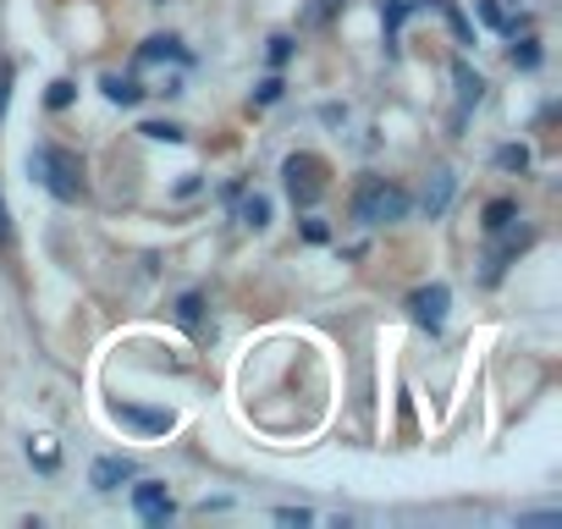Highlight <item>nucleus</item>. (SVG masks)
Here are the masks:
<instances>
[{
  "label": "nucleus",
  "mask_w": 562,
  "mask_h": 529,
  "mask_svg": "<svg viewBox=\"0 0 562 529\" xmlns=\"http://www.w3.org/2000/svg\"><path fill=\"white\" fill-rule=\"evenodd\" d=\"M513 67H518V72H535V67H540V45H535V40H518V45H513Z\"/></svg>",
  "instance_id": "nucleus-16"
},
{
  "label": "nucleus",
  "mask_w": 562,
  "mask_h": 529,
  "mask_svg": "<svg viewBox=\"0 0 562 529\" xmlns=\"http://www.w3.org/2000/svg\"><path fill=\"white\" fill-rule=\"evenodd\" d=\"M281 177H288V193H293V204H321V193H326V160H315V155H293L288 166H281Z\"/></svg>",
  "instance_id": "nucleus-3"
},
{
  "label": "nucleus",
  "mask_w": 562,
  "mask_h": 529,
  "mask_svg": "<svg viewBox=\"0 0 562 529\" xmlns=\"http://www.w3.org/2000/svg\"><path fill=\"white\" fill-rule=\"evenodd\" d=\"M177 320H182L188 331H204V293H182V299H177Z\"/></svg>",
  "instance_id": "nucleus-14"
},
{
  "label": "nucleus",
  "mask_w": 562,
  "mask_h": 529,
  "mask_svg": "<svg viewBox=\"0 0 562 529\" xmlns=\"http://www.w3.org/2000/svg\"><path fill=\"white\" fill-rule=\"evenodd\" d=\"M452 188H458V177H452V171H436V182L425 188V210H430V215H441V210L452 204Z\"/></svg>",
  "instance_id": "nucleus-12"
},
{
  "label": "nucleus",
  "mask_w": 562,
  "mask_h": 529,
  "mask_svg": "<svg viewBox=\"0 0 562 529\" xmlns=\"http://www.w3.org/2000/svg\"><path fill=\"white\" fill-rule=\"evenodd\" d=\"M72 100H78V89H72L67 78H56V83H50V94H45V105H50V111H67Z\"/></svg>",
  "instance_id": "nucleus-19"
},
{
  "label": "nucleus",
  "mask_w": 562,
  "mask_h": 529,
  "mask_svg": "<svg viewBox=\"0 0 562 529\" xmlns=\"http://www.w3.org/2000/svg\"><path fill=\"white\" fill-rule=\"evenodd\" d=\"M304 237H310V243H326L331 226H326V221H304Z\"/></svg>",
  "instance_id": "nucleus-26"
},
{
  "label": "nucleus",
  "mask_w": 562,
  "mask_h": 529,
  "mask_svg": "<svg viewBox=\"0 0 562 529\" xmlns=\"http://www.w3.org/2000/svg\"><path fill=\"white\" fill-rule=\"evenodd\" d=\"M232 199H237V221H243V226L259 232V226L270 221V199H265V193H243V188H237Z\"/></svg>",
  "instance_id": "nucleus-9"
},
{
  "label": "nucleus",
  "mask_w": 562,
  "mask_h": 529,
  "mask_svg": "<svg viewBox=\"0 0 562 529\" xmlns=\"http://www.w3.org/2000/svg\"><path fill=\"white\" fill-rule=\"evenodd\" d=\"M447 304H452L447 282H430V288H419V293L408 299L414 320H419V326H430V331H441V320H447Z\"/></svg>",
  "instance_id": "nucleus-5"
},
{
  "label": "nucleus",
  "mask_w": 562,
  "mask_h": 529,
  "mask_svg": "<svg viewBox=\"0 0 562 529\" xmlns=\"http://www.w3.org/2000/svg\"><path fill=\"white\" fill-rule=\"evenodd\" d=\"M441 12H447V23H452V34H458L463 45H474V34H469V23L458 18V7H452V0H441Z\"/></svg>",
  "instance_id": "nucleus-23"
},
{
  "label": "nucleus",
  "mask_w": 562,
  "mask_h": 529,
  "mask_svg": "<svg viewBox=\"0 0 562 529\" xmlns=\"http://www.w3.org/2000/svg\"><path fill=\"white\" fill-rule=\"evenodd\" d=\"M276 524H299L304 529L310 524V507H276Z\"/></svg>",
  "instance_id": "nucleus-24"
},
{
  "label": "nucleus",
  "mask_w": 562,
  "mask_h": 529,
  "mask_svg": "<svg viewBox=\"0 0 562 529\" xmlns=\"http://www.w3.org/2000/svg\"><path fill=\"white\" fill-rule=\"evenodd\" d=\"M133 507H138V518H144L149 529H166V524H171V513H177L160 480H138V485H133Z\"/></svg>",
  "instance_id": "nucleus-4"
},
{
  "label": "nucleus",
  "mask_w": 562,
  "mask_h": 529,
  "mask_svg": "<svg viewBox=\"0 0 562 529\" xmlns=\"http://www.w3.org/2000/svg\"><path fill=\"white\" fill-rule=\"evenodd\" d=\"M288 61H293V40L276 34V40H270V67H288Z\"/></svg>",
  "instance_id": "nucleus-20"
},
{
  "label": "nucleus",
  "mask_w": 562,
  "mask_h": 529,
  "mask_svg": "<svg viewBox=\"0 0 562 529\" xmlns=\"http://www.w3.org/2000/svg\"><path fill=\"white\" fill-rule=\"evenodd\" d=\"M12 248V215H7V193H0V254Z\"/></svg>",
  "instance_id": "nucleus-25"
},
{
  "label": "nucleus",
  "mask_w": 562,
  "mask_h": 529,
  "mask_svg": "<svg viewBox=\"0 0 562 529\" xmlns=\"http://www.w3.org/2000/svg\"><path fill=\"white\" fill-rule=\"evenodd\" d=\"M138 133L155 138V144H182V127H177V122H144Z\"/></svg>",
  "instance_id": "nucleus-17"
},
{
  "label": "nucleus",
  "mask_w": 562,
  "mask_h": 529,
  "mask_svg": "<svg viewBox=\"0 0 562 529\" xmlns=\"http://www.w3.org/2000/svg\"><path fill=\"white\" fill-rule=\"evenodd\" d=\"M281 89H288L281 78H265V83L254 89V105H276V100H281Z\"/></svg>",
  "instance_id": "nucleus-21"
},
{
  "label": "nucleus",
  "mask_w": 562,
  "mask_h": 529,
  "mask_svg": "<svg viewBox=\"0 0 562 529\" xmlns=\"http://www.w3.org/2000/svg\"><path fill=\"white\" fill-rule=\"evenodd\" d=\"M408 12H414V0H386V7H381V23H386V34H397Z\"/></svg>",
  "instance_id": "nucleus-15"
},
{
  "label": "nucleus",
  "mask_w": 562,
  "mask_h": 529,
  "mask_svg": "<svg viewBox=\"0 0 562 529\" xmlns=\"http://www.w3.org/2000/svg\"><path fill=\"white\" fill-rule=\"evenodd\" d=\"M337 7H342V0H321V7H315V12H310V23H326V18H331V12H337Z\"/></svg>",
  "instance_id": "nucleus-27"
},
{
  "label": "nucleus",
  "mask_w": 562,
  "mask_h": 529,
  "mask_svg": "<svg viewBox=\"0 0 562 529\" xmlns=\"http://www.w3.org/2000/svg\"><path fill=\"white\" fill-rule=\"evenodd\" d=\"M149 61H188V50H182L177 40H149V45L138 50V67H149Z\"/></svg>",
  "instance_id": "nucleus-13"
},
{
  "label": "nucleus",
  "mask_w": 562,
  "mask_h": 529,
  "mask_svg": "<svg viewBox=\"0 0 562 529\" xmlns=\"http://www.w3.org/2000/svg\"><path fill=\"white\" fill-rule=\"evenodd\" d=\"M452 78H458V94H463V105H480V100H485V78H480L469 61H452Z\"/></svg>",
  "instance_id": "nucleus-11"
},
{
  "label": "nucleus",
  "mask_w": 562,
  "mask_h": 529,
  "mask_svg": "<svg viewBox=\"0 0 562 529\" xmlns=\"http://www.w3.org/2000/svg\"><path fill=\"white\" fill-rule=\"evenodd\" d=\"M89 480H94V491H116L122 480H133V458H100Z\"/></svg>",
  "instance_id": "nucleus-7"
},
{
  "label": "nucleus",
  "mask_w": 562,
  "mask_h": 529,
  "mask_svg": "<svg viewBox=\"0 0 562 529\" xmlns=\"http://www.w3.org/2000/svg\"><path fill=\"white\" fill-rule=\"evenodd\" d=\"M116 419H122L127 430H144V436H171V430H177V414H171V408H138V403H122Z\"/></svg>",
  "instance_id": "nucleus-6"
},
{
  "label": "nucleus",
  "mask_w": 562,
  "mask_h": 529,
  "mask_svg": "<svg viewBox=\"0 0 562 529\" xmlns=\"http://www.w3.org/2000/svg\"><path fill=\"white\" fill-rule=\"evenodd\" d=\"M513 221H518V199H491V204H485V215H480V226H485L491 237H502Z\"/></svg>",
  "instance_id": "nucleus-10"
},
{
  "label": "nucleus",
  "mask_w": 562,
  "mask_h": 529,
  "mask_svg": "<svg viewBox=\"0 0 562 529\" xmlns=\"http://www.w3.org/2000/svg\"><path fill=\"white\" fill-rule=\"evenodd\" d=\"M12 78H18V67H12V61H0V122H7V100H12Z\"/></svg>",
  "instance_id": "nucleus-22"
},
{
  "label": "nucleus",
  "mask_w": 562,
  "mask_h": 529,
  "mask_svg": "<svg viewBox=\"0 0 562 529\" xmlns=\"http://www.w3.org/2000/svg\"><path fill=\"white\" fill-rule=\"evenodd\" d=\"M100 89H105V100H111V105H138V100H144L138 78H122V72H105V78H100Z\"/></svg>",
  "instance_id": "nucleus-8"
},
{
  "label": "nucleus",
  "mask_w": 562,
  "mask_h": 529,
  "mask_svg": "<svg viewBox=\"0 0 562 529\" xmlns=\"http://www.w3.org/2000/svg\"><path fill=\"white\" fill-rule=\"evenodd\" d=\"M414 210V199L397 188V182H364L359 193H353V221L359 226H392V221H403Z\"/></svg>",
  "instance_id": "nucleus-2"
},
{
  "label": "nucleus",
  "mask_w": 562,
  "mask_h": 529,
  "mask_svg": "<svg viewBox=\"0 0 562 529\" xmlns=\"http://www.w3.org/2000/svg\"><path fill=\"white\" fill-rule=\"evenodd\" d=\"M29 171H34L61 204H78V199L89 193V182H83V160H78L72 149H61V144H40V149L29 155Z\"/></svg>",
  "instance_id": "nucleus-1"
},
{
  "label": "nucleus",
  "mask_w": 562,
  "mask_h": 529,
  "mask_svg": "<svg viewBox=\"0 0 562 529\" xmlns=\"http://www.w3.org/2000/svg\"><path fill=\"white\" fill-rule=\"evenodd\" d=\"M496 166H502V171H524V166H529V149H524V144H502V149H496Z\"/></svg>",
  "instance_id": "nucleus-18"
}]
</instances>
